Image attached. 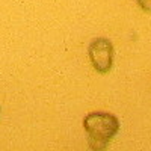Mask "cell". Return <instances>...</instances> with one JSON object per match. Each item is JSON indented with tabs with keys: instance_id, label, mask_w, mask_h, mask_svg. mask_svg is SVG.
<instances>
[{
	"instance_id": "6da1fadb",
	"label": "cell",
	"mask_w": 151,
	"mask_h": 151,
	"mask_svg": "<svg viewBox=\"0 0 151 151\" xmlns=\"http://www.w3.org/2000/svg\"><path fill=\"white\" fill-rule=\"evenodd\" d=\"M91 150H106L109 141L119 132V121L107 112H91L83 119Z\"/></svg>"
},
{
	"instance_id": "7a4b0ae2",
	"label": "cell",
	"mask_w": 151,
	"mask_h": 151,
	"mask_svg": "<svg viewBox=\"0 0 151 151\" xmlns=\"http://www.w3.org/2000/svg\"><path fill=\"white\" fill-rule=\"evenodd\" d=\"M89 60L94 70L100 74H106L110 71L113 64V44L107 38H97L89 44L88 48Z\"/></svg>"
},
{
	"instance_id": "3957f363",
	"label": "cell",
	"mask_w": 151,
	"mask_h": 151,
	"mask_svg": "<svg viewBox=\"0 0 151 151\" xmlns=\"http://www.w3.org/2000/svg\"><path fill=\"white\" fill-rule=\"evenodd\" d=\"M137 5H139V8L145 12H150L151 14V0H136Z\"/></svg>"
}]
</instances>
